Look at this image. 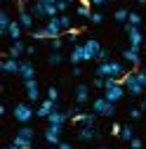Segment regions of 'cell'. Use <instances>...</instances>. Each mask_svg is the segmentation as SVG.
<instances>
[{
	"label": "cell",
	"instance_id": "1",
	"mask_svg": "<svg viewBox=\"0 0 146 149\" xmlns=\"http://www.w3.org/2000/svg\"><path fill=\"white\" fill-rule=\"evenodd\" d=\"M94 73L99 78H123L125 76V66H123V62H113V59H108V62H101V64H97V69H94Z\"/></svg>",
	"mask_w": 146,
	"mask_h": 149
},
{
	"label": "cell",
	"instance_id": "2",
	"mask_svg": "<svg viewBox=\"0 0 146 149\" xmlns=\"http://www.w3.org/2000/svg\"><path fill=\"white\" fill-rule=\"evenodd\" d=\"M120 83L125 85V90L130 92L132 97H139L141 92H144V85L139 83V78H137V71H130V73H125V76L120 78Z\"/></svg>",
	"mask_w": 146,
	"mask_h": 149
},
{
	"label": "cell",
	"instance_id": "3",
	"mask_svg": "<svg viewBox=\"0 0 146 149\" xmlns=\"http://www.w3.org/2000/svg\"><path fill=\"white\" fill-rule=\"evenodd\" d=\"M33 128H28V125H24V128H19V133L14 135V140H12V144H17L19 149H31V144H33Z\"/></svg>",
	"mask_w": 146,
	"mask_h": 149
},
{
	"label": "cell",
	"instance_id": "4",
	"mask_svg": "<svg viewBox=\"0 0 146 149\" xmlns=\"http://www.w3.org/2000/svg\"><path fill=\"white\" fill-rule=\"evenodd\" d=\"M92 114H97V116H113L116 114V104H111L101 95V97H97L92 102Z\"/></svg>",
	"mask_w": 146,
	"mask_h": 149
},
{
	"label": "cell",
	"instance_id": "5",
	"mask_svg": "<svg viewBox=\"0 0 146 149\" xmlns=\"http://www.w3.org/2000/svg\"><path fill=\"white\" fill-rule=\"evenodd\" d=\"M12 116L19 121V123H28L33 116H35V111L31 109V104H24V102H19V104H14V109H12Z\"/></svg>",
	"mask_w": 146,
	"mask_h": 149
},
{
	"label": "cell",
	"instance_id": "6",
	"mask_svg": "<svg viewBox=\"0 0 146 149\" xmlns=\"http://www.w3.org/2000/svg\"><path fill=\"white\" fill-rule=\"evenodd\" d=\"M43 29H45V33H47L50 40H52V38H61V33H64V26H61V22H59V17L47 19V24H45Z\"/></svg>",
	"mask_w": 146,
	"mask_h": 149
},
{
	"label": "cell",
	"instance_id": "7",
	"mask_svg": "<svg viewBox=\"0 0 146 149\" xmlns=\"http://www.w3.org/2000/svg\"><path fill=\"white\" fill-rule=\"evenodd\" d=\"M61 130H64V125H47L45 128V133H43V137H45V142L47 144H61Z\"/></svg>",
	"mask_w": 146,
	"mask_h": 149
},
{
	"label": "cell",
	"instance_id": "8",
	"mask_svg": "<svg viewBox=\"0 0 146 149\" xmlns=\"http://www.w3.org/2000/svg\"><path fill=\"white\" fill-rule=\"evenodd\" d=\"M83 47H85V59H87V62H90V59H97V57H99V52L104 50V47L99 45V40H97V38L85 40V43H83Z\"/></svg>",
	"mask_w": 146,
	"mask_h": 149
},
{
	"label": "cell",
	"instance_id": "9",
	"mask_svg": "<svg viewBox=\"0 0 146 149\" xmlns=\"http://www.w3.org/2000/svg\"><path fill=\"white\" fill-rule=\"evenodd\" d=\"M123 95H125V85H123V83H116V85H111V88H106V90H104V97L111 102V104L120 102Z\"/></svg>",
	"mask_w": 146,
	"mask_h": 149
},
{
	"label": "cell",
	"instance_id": "10",
	"mask_svg": "<svg viewBox=\"0 0 146 149\" xmlns=\"http://www.w3.org/2000/svg\"><path fill=\"white\" fill-rule=\"evenodd\" d=\"M125 31H127V40H130V47H141V43H144V36H141V31H139V26H127L125 24Z\"/></svg>",
	"mask_w": 146,
	"mask_h": 149
},
{
	"label": "cell",
	"instance_id": "11",
	"mask_svg": "<svg viewBox=\"0 0 146 149\" xmlns=\"http://www.w3.org/2000/svg\"><path fill=\"white\" fill-rule=\"evenodd\" d=\"M0 69H3V73H19V71H21V59L7 57V59L0 62Z\"/></svg>",
	"mask_w": 146,
	"mask_h": 149
},
{
	"label": "cell",
	"instance_id": "12",
	"mask_svg": "<svg viewBox=\"0 0 146 149\" xmlns=\"http://www.w3.org/2000/svg\"><path fill=\"white\" fill-rule=\"evenodd\" d=\"M24 88H26V97H28V102H38L40 100V88H38V81H26L24 83Z\"/></svg>",
	"mask_w": 146,
	"mask_h": 149
},
{
	"label": "cell",
	"instance_id": "13",
	"mask_svg": "<svg viewBox=\"0 0 146 149\" xmlns=\"http://www.w3.org/2000/svg\"><path fill=\"white\" fill-rule=\"evenodd\" d=\"M123 59L130 62L132 66H139V64H141V54H139L137 47H125V50H123Z\"/></svg>",
	"mask_w": 146,
	"mask_h": 149
},
{
	"label": "cell",
	"instance_id": "14",
	"mask_svg": "<svg viewBox=\"0 0 146 149\" xmlns=\"http://www.w3.org/2000/svg\"><path fill=\"white\" fill-rule=\"evenodd\" d=\"M99 137V133H97V128H90V125H83L80 130H78V140L80 142H92V140H97Z\"/></svg>",
	"mask_w": 146,
	"mask_h": 149
},
{
	"label": "cell",
	"instance_id": "15",
	"mask_svg": "<svg viewBox=\"0 0 146 149\" xmlns=\"http://www.w3.org/2000/svg\"><path fill=\"white\" fill-rule=\"evenodd\" d=\"M57 109V102H52V100H45V102H40V107H38V111H35V116L38 118H47L52 111Z\"/></svg>",
	"mask_w": 146,
	"mask_h": 149
},
{
	"label": "cell",
	"instance_id": "16",
	"mask_svg": "<svg viewBox=\"0 0 146 149\" xmlns=\"http://www.w3.org/2000/svg\"><path fill=\"white\" fill-rule=\"evenodd\" d=\"M66 118H68V114H66V111L54 109L52 114L47 116V125H64V123H66Z\"/></svg>",
	"mask_w": 146,
	"mask_h": 149
},
{
	"label": "cell",
	"instance_id": "17",
	"mask_svg": "<svg viewBox=\"0 0 146 149\" xmlns=\"http://www.w3.org/2000/svg\"><path fill=\"white\" fill-rule=\"evenodd\" d=\"M19 76L24 78V83H26V81H33V78H35V66H33L31 62L21 59V71H19Z\"/></svg>",
	"mask_w": 146,
	"mask_h": 149
},
{
	"label": "cell",
	"instance_id": "18",
	"mask_svg": "<svg viewBox=\"0 0 146 149\" xmlns=\"http://www.w3.org/2000/svg\"><path fill=\"white\" fill-rule=\"evenodd\" d=\"M21 31H24V26L19 24V19L17 22H12L10 24V29H7V38L14 43V40H21Z\"/></svg>",
	"mask_w": 146,
	"mask_h": 149
},
{
	"label": "cell",
	"instance_id": "19",
	"mask_svg": "<svg viewBox=\"0 0 146 149\" xmlns=\"http://www.w3.org/2000/svg\"><path fill=\"white\" fill-rule=\"evenodd\" d=\"M68 59H71L73 66H78L80 62H87V59H85V47H83V45H76V47L71 50V57H68Z\"/></svg>",
	"mask_w": 146,
	"mask_h": 149
},
{
	"label": "cell",
	"instance_id": "20",
	"mask_svg": "<svg viewBox=\"0 0 146 149\" xmlns=\"http://www.w3.org/2000/svg\"><path fill=\"white\" fill-rule=\"evenodd\" d=\"M26 50H28V47H26L21 40H14V43H12V47H10V52H7V57H12V59H19Z\"/></svg>",
	"mask_w": 146,
	"mask_h": 149
},
{
	"label": "cell",
	"instance_id": "21",
	"mask_svg": "<svg viewBox=\"0 0 146 149\" xmlns=\"http://www.w3.org/2000/svg\"><path fill=\"white\" fill-rule=\"evenodd\" d=\"M87 100H90V85L80 83V85L76 88V104H85Z\"/></svg>",
	"mask_w": 146,
	"mask_h": 149
},
{
	"label": "cell",
	"instance_id": "22",
	"mask_svg": "<svg viewBox=\"0 0 146 149\" xmlns=\"http://www.w3.org/2000/svg\"><path fill=\"white\" fill-rule=\"evenodd\" d=\"M33 19H35V17L28 12V10H24V7H19V24L24 26V29H31L33 26Z\"/></svg>",
	"mask_w": 146,
	"mask_h": 149
},
{
	"label": "cell",
	"instance_id": "23",
	"mask_svg": "<svg viewBox=\"0 0 146 149\" xmlns=\"http://www.w3.org/2000/svg\"><path fill=\"white\" fill-rule=\"evenodd\" d=\"M31 14L35 17V19H45V17H47V7H45V3L35 0V3H33V7H31Z\"/></svg>",
	"mask_w": 146,
	"mask_h": 149
},
{
	"label": "cell",
	"instance_id": "24",
	"mask_svg": "<svg viewBox=\"0 0 146 149\" xmlns=\"http://www.w3.org/2000/svg\"><path fill=\"white\" fill-rule=\"evenodd\" d=\"M90 5H92V3H90V0H80V5H78V17H85V19H90V17H92V10H90Z\"/></svg>",
	"mask_w": 146,
	"mask_h": 149
},
{
	"label": "cell",
	"instance_id": "25",
	"mask_svg": "<svg viewBox=\"0 0 146 149\" xmlns=\"http://www.w3.org/2000/svg\"><path fill=\"white\" fill-rule=\"evenodd\" d=\"M10 24H12L10 14L3 10V12H0V33H5V36H7V29H10Z\"/></svg>",
	"mask_w": 146,
	"mask_h": 149
},
{
	"label": "cell",
	"instance_id": "26",
	"mask_svg": "<svg viewBox=\"0 0 146 149\" xmlns=\"http://www.w3.org/2000/svg\"><path fill=\"white\" fill-rule=\"evenodd\" d=\"M116 22L118 24H127V19H130V10H127V7H120V10H116Z\"/></svg>",
	"mask_w": 146,
	"mask_h": 149
},
{
	"label": "cell",
	"instance_id": "27",
	"mask_svg": "<svg viewBox=\"0 0 146 149\" xmlns=\"http://www.w3.org/2000/svg\"><path fill=\"white\" fill-rule=\"evenodd\" d=\"M120 140H125V142H132V140H134V133H132V125H123V133H120Z\"/></svg>",
	"mask_w": 146,
	"mask_h": 149
},
{
	"label": "cell",
	"instance_id": "28",
	"mask_svg": "<svg viewBox=\"0 0 146 149\" xmlns=\"http://www.w3.org/2000/svg\"><path fill=\"white\" fill-rule=\"evenodd\" d=\"M47 62H50L52 66H57V64H61V62H64V54H61V52H50Z\"/></svg>",
	"mask_w": 146,
	"mask_h": 149
},
{
	"label": "cell",
	"instance_id": "29",
	"mask_svg": "<svg viewBox=\"0 0 146 149\" xmlns=\"http://www.w3.org/2000/svg\"><path fill=\"white\" fill-rule=\"evenodd\" d=\"M141 24V14L139 12H130V19H127V26H139Z\"/></svg>",
	"mask_w": 146,
	"mask_h": 149
},
{
	"label": "cell",
	"instance_id": "30",
	"mask_svg": "<svg viewBox=\"0 0 146 149\" xmlns=\"http://www.w3.org/2000/svg\"><path fill=\"white\" fill-rule=\"evenodd\" d=\"M47 100H52V102H59V90L54 88V85H50V88H47Z\"/></svg>",
	"mask_w": 146,
	"mask_h": 149
},
{
	"label": "cell",
	"instance_id": "31",
	"mask_svg": "<svg viewBox=\"0 0 146 149\" xmlns=\"http://www.w3.org/2000/svg\"><path fill=\"white\" fill-rule=\"evenodd\" d=\"M50 47H52V52H59V50L64 47V40H61V38H52V40H50Z\"/></svg>",
	"mask_w": 146,
	"mask_h": 149
},
{
	"label": "cell",
	"instance_id": "32",
	"mask_svg": "<svg viewBox=\"0 0 146 149\" xmlns=\"http://www.w3.org/2000/svg\"><path fill=\"white\" fill-rule=\"evenodd\" d=\"M59 22H61L64 31H68V29H71V17H68V14H59Z\"/></svg>",
	"mask_w": 146,
	"mask_h": 149
},
{
	"label": "cell",
	"instance_id": "33",
	"mask_svg": "<svg viewBox=\"0 0 146 149\" xmlns=\"http://www.w3.org/2000/svg\"><path fill=\"white\" fill-rule=\"evenodd\" d=\"M31 36L35 40H43V38H47V33H45V29H38V31H31Z\"/></svg>",
	"mask_w": 146,
	"mask_h": 149
},
{
	"label": "cell",
	"instance_id": "34",
	"mask_svg": "<svg viewBox=\"0 0 146 149\" xmlns=\"http://www.w3.org/2000/svg\"><path fill=\"white\" fill-rule=\"evenodd\" d=\"M90 22H92V24H101V22H104V14H101V12H92Z\"/></svg>",
	"mask_w": 146,
	"mask_h": 149
},
{
	"label": "cell",
	"instance_id": "35",
	"mask_svg": "<svg viewBox=\"0 0 146 149\" xmlns=\"http://www.w3.org/2000/svg\"><path fill=\"white\" fill-rule=\"evenodd\" d=\"M141 114H144L141 107H139V109H137V107H134V109H130V118H134V121H137V118H141Z\"/></svg>",
	"mask_w": 146,
	"mask_h": 149
},
{
	"label": "cell",
	"instance_id": "36",
	"mask_svg": "<svg viewBox=\"0 0 146 149\" xmlns=\"http://www.w3.org/2000/svg\"><path fill=\"white\" fill-rule=\"evenodd\" d=\"M66 36H68L71 40H76L78 36H80V29H68V31H66Z\"/></svg>",
	"mask_w": 146,
	"mask_h": 149
},
{
	"label": "cell",
	"instance_id": "37",
	"mask_svg": "<svg viewBox=\"0 0 146 149\" xmlns=\"http://www.w3.org/2000/svg\"><path fill=\"white\" fill-rule=\"evenodd\" d=\"M92 85H94V88H97V90H104V88H106V81H104V78H99V76H97V78H94V83H92Z\"/></svg>",
	"mask_w": 146,
	"mask_h": 149
},
{
	"label": "cell",
	"instance_id": "38",
	"mask_svg": "<svg viewBox=\"0 0 146 149\" xmlns=\"http://www.w3.org/2000/svg\"><path fill=\"white\" fill-rule=\"evenodd\" d=\"M137 78H139V83L146 88V71H144V69H141V71H137Z\"/></svg>",
	"mask_w": 146,
	"mask_h": 149
},
{
	"label": "cell",
	"instance_id": "39",
	"mask_svg": "<svg viewBox=\"0 0 146 149\" xmlns=\"http://www.w3.org/2000/svg\"><path fill=\"white\" fill-rule=\"evenodd\" d=\"M130 147H132V149H141V147H144V142H141L139 137H134V140L130 142Z\"/></svg>",
	"mask_w": 146,
	"mask_h": 149
},
{
	"label": "cell",
	"instance_id": "40",
	"mask_svg": "<svg viewBox=\"0 0 146 149\" xmlns=\"http://www.w3.org/2000/svg\"><path fill=\"white\" fill-rule=\"evenodd\" d=\"M97 62H99V64H101V62H108V52H106V50H101V52H99Z\"/></svg>",
	"mask_w": 146,
	"mask_h": 149
},
{
	"label": "cell",
	"instance_id": "41",
	"mask_svg": "<svg viewBox=\"0 0 146 149\" xmlns=\"http://www.w3.org/2000/svg\"><path fill=\"white\" fill-rule=\"evenodd\" d=\"M111 133H113V135H120V133H123V125L113 123V125H111Z\"/></svg>",
	"mask_w": 146,
	"mask_h": 149
},
{
	"label": "cell",
	"instance_id": "42",
	"mask_svg": "<svg viewBox=\"0 0 146 149\" xmlns=\"http://www.w3.org/2000/svg\"><path fill=\"white\" fill-rule=\"evenodd\" d=\"M92 5H97V7H101V5H106V3H111V0H90Z\"/></svg>",
	"mask_w": 146,
	"mask_h": 149
},
{
	"label": "cell",
	"instance_id": "43",
	"mask_svg": "<svg viewBox=\"0 0 146 149\" xmlns=\"http://www.w3.org/2000/svg\"><path fill=\"white\" fill-rule=\"evenodd\" d=\"M57 7H59V12H64V10L68 7V3H66V0H59V3H57Z\"/></svg>",
	"mask_w": 146,
	"mask_h": 149
},
{
	"label": "cell",
	"instance_id": "44",
	"mask_svg": "<svg viewBox=\"0 0 146 149\" xmlns=\"http://www.w3.org/2000/svg\"><path fill=\"white\" fill-rule=\"evenodd\" d=\"M54 149H73L68 142H61V144H57V147H54Z\"/></svg>",
	"mask_w": 146,
	"mask_h": 149
},
{
	"label": "cell",
	"instance_id": "45",
	"mask_svg": "<svg viewBox=\"0 0 146 149\" xmlns=\"http://www.w3.org/2000/svg\"><path fill=\"white\" fill-rule=\"evenodd\" d=\"M40 3H47V5H57L59 0H40Z\"/></svg>",
	"mask_w": 146,
	"mask_h": 149
},
{
	"label": "cell",
	"instance_id": "46",
	"mask_svg": "<svg viewBox=\"0 0 146 149\" xmlns=\"http://www.w3.org/2000/svg\"><path fill=\"white\" fill-rule=\"evenodd\" d=\"M141 111H144V114H146V97L141 100Z\"/></svg>",
	"mask_w": 146,
	"mask_h": 149
},
{
	"label": "cell",
	"instance_id": "47",
	"mask_svg": "<svg viewBox=\"0 0 146 149\" xmlns=\"http://www.w3.org/2000/svg\"><path fill=\"white\" fill-rule=\"evenodd\" d=\"M7 149H19V147H17V144H10V147H7Z\"/></svg>",
	"mask_w": 146,
	"mask_h": 149
},
{
	"label": "cell",
	"instance_id": "48",
	"mask_svg": "<svg viewBox=\"0 0 146 149\" xmlns=\"http://www.w3.org/2000/svg\"><path fill=\"white\" fill-rule=\"evenodd\" d=\"M66 3H68V5H71V3H76V0H66Z\"/></svg>",
	"mask_w": 146,
	"mask_h": 149
},
{
	"label": "cell",
	"instance_id": "49",
	"mask_svg": "<svg viewBox=\"0 0 146 149\" xmlns=\"http://www.w3.org/2000/svg\"><path fill=\"white\" fill-rule=\"evenodd\" d=\"M139 3H141V5H144V3H146V0H139Z\"/></svg>",
	"mask_w": 146,
	"mask_h": 149
},
{
	"label": "cell",
	"instance_id": "50",
	"mask_svg": "<svg viewBox=\"0 0 146 149\" xmlns=\"http://www.w3.org/2000/svg\"><path fill=\"white\" fill-rule=\"evenodd\" d=\"M99 149H108V147H99Z\"/></svg>",
	"mask_w": 146,
	"mask_h": 149
},
{
	"label": "cell",
	"instance_id": "51",
	"mask_svg": "<svg viewBox=\"0 0 146 149\" xmlns=\"http://www.w3.org/2000/svg\"><path fill=\"white\" fill-rule=\"evenodd\" d=\"M144 71H146V66H144Z\"/></svg>",
	"mask_w": 146,
	"mask_h": 149
}]
</instances>
